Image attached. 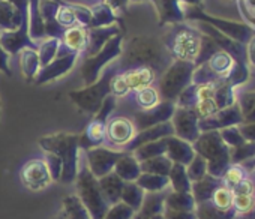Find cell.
I'll return each instance as SVG.
<instances>
[{"label":"cell","instance_id":"6da1fadb","mask_svg":"<svg viewBox=\"0 0 255 219\" xmlns=\"http://www.w3.org/2000/svg\"><path fill=\"white\" fill-rule=\"evenodd\" d=\"M170 60L171 54L161 39L138 35L123 41L122 54L117 59L116 66L119 72L138 66H149L156 72V75H161L168 68Z\"/></svg>","mask_w":255,"mask_h":219},{"label":"cell","instance_id":"7a4b0ae2","mask_svg":"<svg viewBox=\"0 0 255 219\" xmlns=\"http://www.w3.org/2000/svg\"><path fill=\"white\" fill-rule=\"evenodd\" d=\"M77 134L57 132L51 135H44L39 138L38 144L45 153H53L62 161V174L59 183L71 185L80 170V146Z\"/></svg>","mask_w":255,"mask_h":219},{"label":"cell","instance_id":"3957f363","mask_svg":"<svg viewBox=\"0 0 255 219\" xmlns=\"http://www.w3.org/2000/svg\"><path fill=\"white\" fill-rule=\"evenodd\" d=\"M75 195L81 201V204L86 207L92 219H104L105 213L110 209L108 201L102 195V191L99 188L98 177L92 174V171L87 168V165L80 167L78 174L75 177Z\"/></svg>","mask_w":255,"mask_h":219},{"label":"cell","instance_id":"277c9868","mask_svg":"<svg viewBox=\"0 0 255 219\" xmlns=\"http://www.w3.org/2000/svg\"><path fill=\"white\" fill-rule=\"evenodd\" d=\"M117 66H111V68H107L105 71H102L101 77L93 83V84H89V86H84L83 89H78V90H71L68 93L69 99L72 101L74 105H77L81 111L90 114V116H95L98 113V110L101 108L104 99L111 95L110 93V83H111V78L117 74Z\"/></svg>","mask_w":255,"mask_h":219},{"label":"cell","instance_id":"5b68a950","mask_svg":"<svg viewBox=\"0 0 255 219\" xmlns=\"http://www.w3.org/2000/svg\"><path fill=\"white\" fill-rule=\"evenodd\" d=\"M122 44H123V33H119L113 36L99 53H96L92 57H86L81 65V78L86 86L93 84L102 74V71L107 68L108 63H113L117 60L122 54Z\"/></svg>","mask_w":255,"mask_h":219},{"label":"cell","instance_id":"8992f818","mask_svg":"<svg viewBox=\"0 0 255 219\" xmlns=\"http://www.w3.org/2000/svg\"><path fill=\"white\" fill-rule=\"evenodd\" d=\"M191 68H192L191 62L176 60L164 71L158 86V92L162 101H173L182 93V90L188 83Z\"/></svg>","mask_w":255,"mask_h":219},{"label":"cell","instance_id":"52a82bcc","mask_svg":"<svg viewBox=\"0 0 255 219\" xmlns=\"http://www.w3.org/2000/svg\"><path fill=\"white\" fill-rule=\"evenodd\" d=\"M201 36L191 29H179L171 36L170 44L167 45L171 57L176 60L194 63L201 53Z\"/></svg>","mask_w":255,"mask_h":219},{"label":"cell","instance_id":"ba28073f","mask_svg":"<svg viewBox=\"0 0 255 219\" xmlns=\"http://www.w3.org/2000/svg\"><path fill=\"white\" fill-rule=\"evenodd\" d=\"M20 180L23 186L32 192H41L53 185V177L45 158L29 159L20 170Z\"/></svg>","mask_w":255,"mask_h":219},{"label":"cell","instance_id":"9c48e42d","mask_svg":"<svg viewBox=\"0 0 255 219\" xmlns=\"http://www.w3.org/2000/svg\"><path fill=\"white\" fill-rule=\"evenodd\" d=\"M137 129L132 119L125 116L110 117L105 123V143L107 147L123 150L135 137Z\"/></svg>","mask_w":255,"mask_h":219},{"label":"cell","instance_id":"30bf717a","mask_svg":"<svg viewBox=\"0 0 255 219\" xmlns=\"http://www.w3.org/2000/svg\"><path fill=\"white\" fill-rule=\"evenodd\" d=\"M123 153H125L123 150H116L107 146H98V147L84 150L86 165L92 171V174L99 179L113 171L116 162L122 158Z\"/></svg>","mask_w":255,"mask_h":219},{"label":"cell","instance_id":"8fae6325","mask_svg":"<svg viewBox=\"0 0 255 219\" xmlns=\"http://www.w3.org/2000/svg\"><path fill=\"white\" fill-rule=\"evenodd\" d=\"M0 45L9 56H17L24 48H32L38 51V44L32 41L29 35V18H23V23L15 30L0 32Z\"/></svg>","mask_w":255,"mask_h":219},{"label":"cell","instance_id":"7c38bea8","mask_svg":"<svg viewBox=\"0 0 255 219\" xmlns=\"http://www.w3.org/2000/svg\"><path fill=\"white\" fill-rule=\"evenodd\" d=\"M173 113H174V105L171 104V101H161L156 107L150 110H140V111H135L132 116V122L138 132V131L167 122L173 116Z\"/></svg>","mask_w":255,"mask_h":219},{"label":"cell","instance_id":"4fadbf2b","mask_svg":"<svg viewBox=\"0 0 255 219\" xmlns=\"http://www.w3.org/2000/svg\"><path fill=\"white\" fill-rule=\"evenodd\" d=\"M80 54L77 53H68V54H57L47 66L41 68V71L38 72V75L35 77V83L38 86L41 84H47L51 83L63 75H66L75 65L77 59Z\"/></svg>","mask_w":255,"mask_h":219},{"label":"cell","instance_id":"5bb4252c","mask_svg":"<svg viewBox=\"0 0 255 219\" xmlns=\"http://www.w3.org/2000/svg\"><path fill=\"white\" fill-rule=\"evenodd\" d=\"M173 132H174L173 125L168 123V122H164V123L155 125V126H152V128L138 131V132L135 134V137L132 138V141L123 149V152H129V153H132L135 149H138L140 146H143V144H146V143H150V141H156V140H161V138L171 137Z\"/></svg>","mask_w":255,"mask_h":219},{"label":"cell","instance_id":"9a60e30c","mask_svg":"<svg viewBox=\"0 0 255 219\" xmlns=\"http://www.w3.org/2000/svg\"><path fill=\"white\" fill-rule=\"evenodd\" d=\"M60 0H39L41 15L44 20L45 27V36L47 38H57L62 39L65 29L56 21V12L59 8Z\"/></svg>","mask_w":255,"mask_h":219},{"label":"cell","instance_id":"2e32d148","mask_svg":"<svg viewBox=\"0 0 255 219\" xmlns=\"http://www.w3.org/2000/svg\"><path fill=\"white\" fill-rule=\"evenodd\" d=\"M89 32V45L84 51L86 57H92L96 53L102 50V47L116 35L122 33L120 27L117 24L105 26V27H95V29H87Z\"/></svg>","mask_w":255,"mask_h":219},{"label":"cell","instance_id":"e0dca14e","mask_svg":"<svg viewBox=\"0 0 255 219\" xmlns=\"http://www.w3.org/2000/svg\"><path fill=\"white\" fill-rule=\"evenodd\" d=\"M129 87L131 92H137L140 89L153 86L155 80H156V72L149 68V66H138V68H131V69H126L123 72H120Z\"/></svg>","mask_w":255,"mask_h":219},{"label":"cell","instance_id":"ac0fdd59","mask_svg":"<svg viewBox=\"0 0 255 219\" xmlns=\"http://www.w3.org/2000/svg\"><path fill=\"white\" fill-rule=\"evenodd\" d=\"M51 219H92L75 194L66 195Z\"/></svg>","mask_w":255,"mask_h":219},{"label":"cell","instance_id":"d6986e66","mask_svg":"<svg viewBox=\"0 0 255 219\" xmlns=\"http://www.w3.org/2000/svg\"><path fill=\"white\" fill-rule=\"evenodd\" d=\"M60 44L66 47L71 53L81 54L86 51L89 45V32L83 26H74V27L65 29Z\"/></svg>","mask_w":255,"mask_h":219},{"label":"cell","instance_id":"ffe728a7","mask_svg":"<svg viewBox=\"0 0 255 219\" xmlns=\"http://www.w3.org/2000/svg\"><path fill=\"white\" fill-rule=\"evenodd\" d=\"M113 171L123 180V182H135L141 174L140 161L129 152H125L122 158L116 162Z\"/></svg>","mask_w":255,"mask_h":219},{"label":"cell","instance_id":"44dd1931","mask_svg":"<svg viewBox=\"0 0 255 219\" xmlns=\"http://www.w3.org/2000/svg\"><path fill=\"white\" fill-rule=\"evenodd\" d=\"M105 143V123L92 119L86 131L78 137V146L83 150H89Z\"/></svg>","mask_w":255,"mask_h":219},{"label":"cell","instance_id":"7402d4cb","mask_svg":"<svg viewBox=\"0 0 255 219\" xmlns=\"http://www.w3.org/2000/svg\"><path fill=\"white\" fill-rule=\"evenodd\" d=\"M90 12H92V20H90V24H89L87 29L105 27V26L116 24L119 21V17L116 15V11L108 3H105L104 0L92 5Z\"/></svg>","mask_w":255,"mask_h":219},{"label":"cell","instance_id":"603a6c76","mask_svg":"<svg viewBox=\"0 0 255 219\" xmlns=\"http://www.w3.org/2000/svg\"><path fill=\"white\" fill-rule=\"evenodd\" d=\"M98 182H99V188L102 191V195L105 197V200L108 201L110 206L120 201V195H122V189H123L125 182L114 171L99 177Z\"/></svg>","mask_w":255,"mask_h":219},{"label":"cell","instance_id":"cb8c5ba5","mask_svg":"<svg viewBox=\"0 0 255 219\" xmlns=\"http://www.w3.org/2000/svg\"><path fill=\"white\" fill-rule=\"evenodd\" d=\"M21 23L23 15L18 8L14 3L8 2V0H0V32L15 30L21 26Z\"/></svg>","mask_w":255,"mask_h":219},{"label":"cell","instance_id":"d4e9b609","mask_svg":"<svg viewBox=\"0 0 255 219\" xmlns=\"http://www.w3.org/2000/svg\"><path fill=\"white\" fill-rule=\"evenodd\" d=\"M29 35L36 44L45 39V27L41 15L39 0H29Z\"/></svg>","mask_w":255,"mask_h":219},{"label":"cell","instance_id":"484cf974","mask_svg":"<svg viewBox=\"0 0 255 219\" xmlns=\"http://www.w3.org/2000/svg\"><path fill=\"white\" fill-rule=\"evenodd\" d=\"M197 116L194 111H186V110H177L174 113V119H173V129L177 135H180L182 138H192L194 135V122H195Z\"/></svg>","mask_w":255,"mask_h":219},{"label":"cell","instance_id":"4316f807","mask_svg":"<svg viewBox=\"0 0 255 219\" xmlns=\"http://www.w3.org/2000/svg\"><path fill=\"white\" fill-rule=\"evenodd\" d=\"M144 198H146V192L137 185V182H125L123 189H122V195H120L122 203L129 206L135 212H140L143 207Z\"/></svg>","mask_w":255,"mask_h":219},{"label":"cell","instance_id":"83f0119b","mask_svg":"<svg viewBox=\"0 0 255 219\" xmlns=\"http://www.w3.org/2000/svg\"><path fill=\"white\" fill-rule=\"evenodd\" d=\"M18 54H20L21 72H23L24 78L30 83V81L35 80V77L41 71V63H39L38 51L36 50H32V48H24Z\"/></svg>","mask_w":255,"mask_h":219},{"label":"cell","instance_id":"f1b7e54d","mask_svg":"<svg viewBox=\"0 0 255 219\" xmlns=\"http://www.w3.org/2000/svg\"><path fill=\"white\" fill-rule=\"evenodd\" d=\"M137 185L146 192V194H158L162 189H165L170 183L168 176H159L152 173H141L140 177L135 180Z\"/></svg>","mask_w":255,"mask_h":219},{"label":"cell","instance_id":"f546056e","mask_svg":"<svg viewBox=\"0 0 255 219\" xmlns=\"http://www.w3.org/2000/svg\"><path fill=\"white\" fill-rule=\"evenodd\" d=\"M152 2L158 11L161 24L174 23L182 18V12L177 6V0H152Z\"/></svg>","mask_w":255,"mask_h":219},{"label":"cell","instance_id":"4dcf8cb0","mask_svg":"<svg viewBox=\"0 0 255 219\" xmlns=\"http://www.w3.org/2000/svg\"><path fill=\"white\" fill-rule=\"evenodd\" d=\"M141 167V173H152V174H159V176H168L173 162L168 159L167 155H159L146 161L140 162Z\"/></svg>","mask_w":255,"mask_h":219},{"label":"cell","instance_id":"1f68e13d","mask_svg":"<svg viewBox=\"0 0 255 219\" xmlns=\"http://www.w3.org/2000/svg\"><path fill=\"white\" fill-rule=\"evenodd\" d=\"M165 150H167V138H161V140L150 141V143L140 146L138 149L132 152V155L141 162V161H146L159 155H165Z\"/></svg>","mask_w":255,"mask_h":219},{"label":"cell","instance_id":"d6a6232c","mask_svg":"<svg viewBox=\"0 0 255 219\" xmlns=\"http://www.w3.org/2000/svg\"><path fill=\"white\" fill-rule=\"evenodd\" d=\"M134 99H135V104L138 105L140 110H150L162 101L158 89L153 86H149V87H144V89L134 92Z\"/></svg>","mask_w":255,"mask_h":219},{"label":"cell","instance_id":"836d02e7","mask_svg":"<svg viewBox=\"0 0 255 219\" xmlns=\"http://www.w3.org/2000/svg\"><path fill=\"white\" fill-rule=\"evenodd\" d=\"M60 47V39L57 38H45L38 44V57L41 68L47 66L56 56Z\"/></svg>","mask_w":255,"mask_h":219},{"label":"cell","instance_id":"e575fe53","mask_svg":"<svg viewBox=\"0 0 255 219\" xmlns=\"http://www.w3.org/2000/svg\"><path fill=\"white\" fill-rule=\"evenodd\" d=\"M165 155L168 156V159L173 162H188V147L185 143H182L180 140L174 138V137H167V150Z\"/></svg>","mask_w":255,"mask_h":219},{"label":"cell","instance_id":"d590c367","mask_svg":"<svg viewBox=\"0 0 255 219\" xmlns=\"http://www.w3.org/2000/svg\"><path fill=\"white\" fill-rule=\"evenodd\" d=\"M56 21H57L63 29H69V27L78 26V21H77V17H75V14H74V11H72L71 3L60 0L59 8H57V12H56Z\"/></svg>","mask_w":255,"mask_h":219},{"label":"cell","instance_id":"8d00e7d4","mask_svg":"<svg viewBox=\"0 0 255 219\" xmlns=\"http://www.w3.org/2000/svg\"><path fill=\"white\" fill-rule=\"evenodd\" d=\"M209 66L210 69L218 74V75H227L230 72V69L233 68V59L224 53V51H219L216 54H213L209 60Z\"/></svg>","mask_w":255,"mask_h":219},{"label":"cell","instance_id":"74e56055","mask_svg":"<svg viewBox=\"0 0 255 219\" xmlns=\"http://www.w3.org/2000/svg\"><path fill=\"white\" fill-rule=\"evenodd\" d=\"M218 102L216 99H204V101H197L194 104V113L198 119L206 120L212 117L213 114L218 113Z\"/></svg>","mask_w":255,"mask_h":219},{"label":"cell","instance_id":"f35d334b","mask_svg":"<svg viewBox=\"0 0 255 219\" xmlns=\"http://www.w3.org/2000/svg\"><path fill=\"white\" fill-rule=\"evenodd\" d=\"M213 204L216 209L225 212L231 209V203H233V192L228 186H219L213 191Z\"/></svg>","mask_w":255,"mask_h":219},{"label":"cell","instance_id":"ab89813d","mask_svg":"<svg viewBox=\"0 0 255 219\" xmlns=\"http://www.w3.org/2000/svg\"><path fill=\"white\" fill-rule=\"evenodd\" d=\"M137 213L138 212H135L129 206H126L125 203L119 201V203L110 206V209L105 213L104 219H132Z\"/></svg>","mask_w":255,"mask_h":219},{"label":"cell","instance_id":"60d3db41","mask_svg":"<svg viewBox=\"0 0 255 219\" xmlns=\"http://www.w3.org/2000/svg\"><path fill=\"white\" fill-rule=\"evenodd\" d=\"M255 207V194H233L231 209L237 213H248Z\"/></svg>","mask_w":255,"mask_h":219},{"label":"cell","instance_id":"b9f144b4","mask_svg":"<svg viewBox=\"0 0 255 219\" xmlns=\"http://www.w3.org/2000/svg\"><path fill=\"white\" fill-rule=\"evenodd\" d=\"M116 107H117V98H114L113 95H108V96L104 99L101 108L98 110V113L93 116V119L98 120V122L107 123V120L111 117V114H113V111L116 110Z\"/></svg>","mask_w":255,"mask_h":219},{"label":"cell","instance_id":"7bdbcfd3","mask_svg":"<svg viewBox=\"0 0 255 219\" xmlns=\"http://www.w3.org/2000/svg\"><path fill=\"white\" fill-rule=\"evenodd\" d=\"M110 93L114 96V98H125L131 93L129 87H128L123 75L120 72H117L113 78H111V83H110Z\"/></svg>","mask_w":255,"mask_h":219},{"label":"cell","instance_id":"ee69618b","mask_svg":"<svg viewBox=\"0 0 255 219\" xmlns=\"http://www.w3.org/2000/svg\"><path fill=\"white\" fill-rule=\"evenodd\" d=\"M245 177V170L239 165H233L230 167L227 171H225V176H224V182H225V186H228L230 189L234 188L236 185H239Z\"/></svg>","mask_w":255,"mask_h":219},{"label":"cell","instance_id":"f6af8a7d","mask_svg":"<svg viewBox=\"0 0 255 219\" xmlns=\"http://www.w3.org/2000/svg\"><path fill=\"white\" fill-rule=\"evenodd\" d=\"M195 102L204 99H216V87L213 83H200L194 87Z\"/></svg>","mask_w":255,"mask_h":219},{"label":"cell","instance_id":"bcb514c9","mask_svg":"<svg viewBox=\"0 0 255 219\" xmlns=\"http://www.w3.org/2000/svg\"><path fill=\"white\" fill-rule=\"evenodd\" d=\"M72 6V11L77 17V21H78V26H83V27H89L90 24V20H92V12H90V6L87 5H81V3H71Z\"/></svg>","mask_w":255,"mask_h":219},{"label":"cell","instance_id":"7dc6e473","mask_svg":"<svg viewBox=\"0 0 255 219\" xmlns=\"http://www.w3.org/2000/svg\"><path fill=\"white\" fill-rule=\"evenodd\" d=\"M45 161H47V165L50 168L53 180L59 182L60 174H62V161L56 155H53V153H45Z\"/></svg>","mask_w":255,"mask_h":219},{"label":"cell","instance_id":"c3c4849f","mask_svg":"<svg viewBox=\"0 0 255 219\" xmlns=\"http://www.w3.org/2000/svg\"><path fill=\"white\" fill-rule=\"evenodd\" d=\"M233 194H255V186L254 182L249 179H243L239 185H236L234 188H231Z\"/></svg>","mask_w":255,"mask_h":219},{"label":"cell","instance_id":"681fc988","mask_svg":"<svg viewBox=\"0 0 255 219\" xmlns=\"http://www.w3.org/2000/svg\"><path fill=\"white\" fill-rule=\"evenodd\" d=\"M0 71L3 74H6L8 77L12 75L11 68H9V54L3 50V47L0 45Z\"/></svg>","mask_w":255,"mask_h":219},{"label":"cell","instance_id":"f907efd6","mask_svg":"<svg viewBox=\"0 0 255 219\" xmlns=\"http://www.w3.org/2000/svg\"><path fill=\"white\" fill-rule=\"evenodd\" d=\"M8 2L14 3L18 8V11L21 12L23 18L29 17V0H8Z\"/></svg>","mask_w":255,"mask_h":219},{"label":"cell","instance_id":"816d5d0a","mask_svg":"<svg viewBox=\"0 0 255 219\" xmlns=\"http://www.w3.org/2000/svg\"><path fill=\"white\" fill-rule=\"evenodd\" d=\"M105 3H108L114 11H126L129 0H104Z\"/></svg>","mask_w":255,"mask_h":219},{"label":"cell","instance_id":"f5cc1de1","mask_svg":"<svg viewBox=\"0 0 255 219\" xmlns=\"http://www.w3.org/2000/svg\"><path fill=\"white\" fill-rule=\"evenodd\" d=\"M149 219H165V218H164V215H162V213H156V215L149 216Z\"/></svg>","mask_w":255,"mask_h":219},{"label":"cell","instance_id":"db71d44e","mask_svg":"<svg viewBox=\"0 0 255 219\" xmlns=\"http://www.w3.org/2000/svg\"><path fill=\"white\" fill-rule=\"evenodd\" d=\"M129 2H132V3H138V2H143V0H129Z\"/></svg>","mask_w":255,"mask_h":219},{"label":"cell","instance_id":"11a10c76","mask_svg":"<svg viewBox=\"0 0 255 219\" xmlns=\"http://www.w3.org/2000/svg\"><path fill=\"white\" fill-rule=\"evenodd\" d=\"M0 110H2V107H0Z\"/></svg>","mask_w":255,"mask_h":219}]
</instances>
